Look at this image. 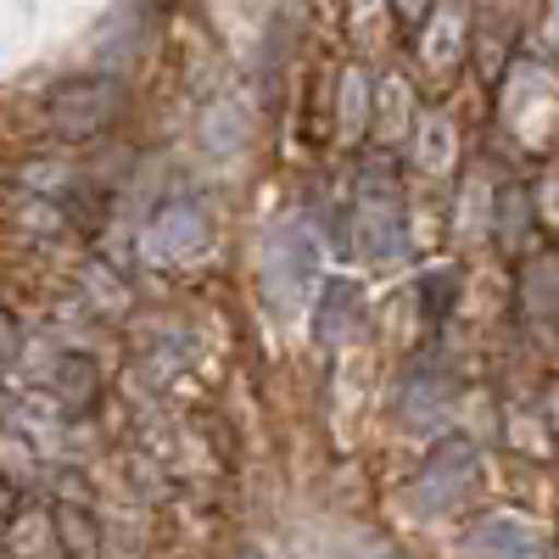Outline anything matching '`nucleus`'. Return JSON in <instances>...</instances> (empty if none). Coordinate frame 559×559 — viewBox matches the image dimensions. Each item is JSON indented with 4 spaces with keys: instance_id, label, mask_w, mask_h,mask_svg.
<instances>
[{
    "instance_id": "1",
    "label": "nucleus",
    "mask_w": 559,
    "mask_h": 559,
    "mask_svg": "<svg viewBox=\"0 0 559 559\" xmlns=\"http://www.w3.org/2000/svg\"><path fill=\"white\" fill-rule=\"evenodd\" d=\"M45 107H51V118L68 140H90L118 118V90L107 79H62L45 96Z\"/></svg>"
},
{
    "instance_id": "2",
    "label": "nucleus",
    "mask_w": 559,
    "mask_h": 559,
    "mask_svg": "<svg viewBox=\"0 0 559 559\" xmlns=\"http://www.w3.org/2000/svg\"><path fill=\"white\" fill-rule=\"evenodd\" d=\"M476 481V448L464 437H448L431 459L426 471H419V509H431V515H442V509H453L464 498V487Z\"/></svg>"
},
{
    "instance_id": "3",
    "label": "nucleus",
    "mask_w": 559,
    "mask_h": 559,
    "mask_svg": "<svg viewBox=\"0 0 559 559\" xmlns=\"http://www.w3.org/2000/svg\"><path fill=\"white\" fill-rule=\"evenodd\" d=\"M471 554H476V559H548L543 537H537L526 521H487V526L471 537Z\"/></svg>"
},
{
    "instance_id": "4",
    "label": "nucleus",
    "mask_w": 559,
    "mask_h": 559,
    "mask_svg": "<svg viewBox=\"0 0 559 559\" xmlns=\"http://www.w3.org/2000/svg\"><path fill=\"white\" fill-rule=\"evenodd\" d=\"M247 559H258V554H247Z\"/></svg>"
}]
</instances>
